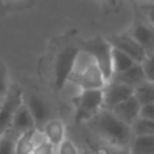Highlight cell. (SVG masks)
I'll list each match as a JSON object with an SVG mask.
<instances>
[{"label": "cell", "mask_w": 154, "mask_h": 154, "mask_svg": "<svg viewBox=\"0 0 154 154\" xmlns=\"http://www.w3.org/2000/svg\"><path fill=\"white\" fill-rule=\"evenodd\" d=\"M69 81L75 82L81 91L104 89L108 84L95 60L84 50H80L77 54Z\"/></svg>", "instance_id": "1"}, {"label": "cell", "mask_w": 154, "mask_h": 154, "mask_svg": "<svg viewBox=\"0 0 154 154\" xmlns=\"http://www.w3.org/2000/svg\"><path fill=\"white\" fill-rule=\"evenodd\" d=\"M95 127L101 137L116 146H126L133 139V128L118 119L108 109H100L95 116Z\"/></svg>", "instance_id": "2"}, {"label": "cell", "mask_w": 154, "mask_h": 154, "mask_svg": "<svg viewBox=\"0 0 154 154\" xmlns=\"http://www.w3.org/2000/svg\"><path fill=\"white\" fill-rule=\"evenodd\" d=\"M82 50L95 60V62L97 64V66L100 68V70L106 77L107 82L111 81L112 77H114V72H112V48L108 43V41L101 37H96L93 39L84 42Z\"/></svg>", "instance_id": "3"}, {"label": "cell", "mask_w": 154, "mask_h": 154, "mask_svg": "<svg viewBox=\"0 0 154 154\" xmlns=\"http://www.w3.org/2000/svg\"><path fill=\"white\" fill-rule=\"evenodd\" d=\"M79 51V49L69 46L58 53L56 58V64H54V87H56V89H62L65 84L69 81Z\"/></svg>", "instance_id": "4"}, {"label": "cell", "mask_w": 154, "mask_h": 154, "mask_svg": "<svg viewBox=\"0 0 154 154\" xmlns=\"http://www.w3.org/2000/svg\"><path fill=\"white\" fill-rule=\"evenodd\" d=\"M104 108V93L103 89H92V91H81L77 97V114L76 120L89 119L93 114L99 112Z\"/></svg>", "instance_id": "5"}, {"label": "cell", "mask_w": 154, "mask_h": 154, "mask_svg": "<svg viewBox=\"0 0 154 154\" xmlns=\"http://www.w3.org/2000/svg\"><path fill=\"white\" fill-rule=\"evenodd\" d=\"M23 103V93L18 87L12 88V91L4 96L3 104L0 107V137L5 135L11 128L14 115L19 106Z\"/></svg>", "instance_id": "6"}, {"label": "cell", "mask_w": 154, "mask_h": 154, "mask_svg": "<svg viewBox=\"0 0 154 154\" xmlns=\"http://www.w3.org/2000/svg\"><path fill=\"white\" fill-rule=\"evenodd\" d=\"M107 41L114 49H118V50L123 51L125 54H127L137 64H142L145 61V58L147 57L145 50L131 38V35H115V37L108 38Z\"/></svg>", "instance_id": "7"}, {"label": "cell", "mask_w": 154, "mask_h": 154, "mask_svg": "<svg viewBox=\"0 0 154 154\" xmlns=\"http://www.w3.org/2000/svg\"><path fill=\"white\" fill-rule=\"evenodd\" d=\"M104 93V108L111 111L120 103L127 100L134 95V89L127 85H123L116 81H109L103 89Z\"/></svg>", "instance_id": "8"}, {"label": "cell", "mask_w": 154, "mask_h": 154, "mask_svg": "<svg viewBox=\"0 0 154 154\" xmlns=\"http://www.w3.org/2000/svg\"><path fill=\"white\" fill-rule=\"evenodd\" d=\"M23 103L26 104V107L29 108L32 119H34L35 127H37L38 130H42L43 126L51 119L50 118V108H49L48 103L43 101L39 96L34 95V93L27 95L26 99L23 100Z\"/></svg>", "instance_id": "9"}, {"label": "cell", "mask_w": 154, "mask_h": 154, "mask_svg": "<svg viewBox=\"0 0 154 154\" xmlns=\"http://www.w3.org/2000/svg\"><path fill=\"white\" fill-rule=\"evenodd\" d=\"M130 35L147 56L154 53V27L149 22H138Z\"/></svg>", "instance_id": "10"}, {"label": "cell", "mask_w": 154, "mask_h": 154, "mask_svg": "<svg viewBox=\"0 0 154 154\" xmlns=\"http://www.w3.org/2000/svg\"><path fill=\"white\" fill-rule=\"evenodd\" d=\"M141 108L142 106L139 104V101L135 99V96H131L127 100H125L123 103H120L119 106H116L115 108L111 109V112L120 119L122 122H125L126 125L133 126L137 122V119L141 115Z\"/></svg>", "instance_id": "11"}, {"label": "cell", "mask_w": 154, "mask_h": 154, "mask_svg": "<svg viewBox=\"0 0 154 154\" xmlns=\"http://www.w3.org/2000/svg\"><path fill=\"white\" fill-rule=\"evenodd\" d=\"M35 127V122L32 119L31 114H30L29 108L26 107V104L22 103L19 106V108L16 109L15 115H14L12 123H11V130H14L15 133H18L19 135L24 133L32 131Z\"/></svg>", "instance_id": "12"}, {"label": "cell", "mask_w": 154, "mask_h": 154, "mask_svg": "<svg viewBox=\"0 0 154 154\" xmlns=\"http://www.w3.org/2000/svg\"><path fill=\"white\" fill-rule=\"evenodd\" d=\"M111 81L120 82V84L127 85V87L135 89V88H138L139 85L143 84V82L146 81V77H145L142 65L135 64L128 70H126L125 73H120V75H118V76H114V79H112Z\"/></svg>", "instance_id": "13"}, {"label": "cell", "mask_w": 154, "mask_h": 154, "mask_svg": "<svg viewBox=\"0 0 154 154\" xmlns=\"http://www.w3.org/2000/svg\"><path fill=\"white\" fill-rule=\"evenodd\" d=\"M46 137V141L57 147L66 137H65V127L58 119H50L42 128Z\"/></svg>", "instance_id": "14"}, {"label": "cell", "mask_w": 154, "mask_h": 154, "mask_svg": "<svg viewBox=\"0 0 154 154\" xmlns=\"http://www.w3.org/2000/svg\"><path fill=\"white\" fill-rule=\"evenodd\" d=\"M135 64L137 62L134 61V60H131L127 54H125L123 51L112 48V72H114V76L125 73L126 70H128ZM112 79H114V77H112Z\"/></svg>", "instance_id": "15"}, {"label": "cell", "mask_w": 154, "mask_h": 154, "mask_svg": "<svg viewBox=\"0 0 154 154\" xmlns=\"http://www.w3.org/2000/svg\"><path fill=\"white\" fill-rule=\"evenodd\" d=\"M133 154H154V135L134 137L131 141Z\"/></svg>", "instance_id": "16"}, {"label": "cell", "mask_w": 154, "mask_h": 154, "mask_svg": "<svg viewBox=\"0 0 154 154\" xmlns=\"http://www.w3.org/2000/svg\"><path fill=\"white\" fill-rule=\"evenodd\" d=\"M134 96L142 107L154 103V82L145 81L134 89Z\"/></svg>", "instance_id": "17"}, {"label": "cell", "mask_w": 154, "mask_h": 154, "mask_svg": "<svg viewBox=\"0 0 154 154\" xmlns=\"http://www.w3.org/2000/svg\"><path fill=\"white\" fill-rule=\"evenodd\" d=\"M32 131L20 134V135L15 139V154H32V152H34Z\"/></svg>", "instance_id": "18"}, {"label": "cell", "mask_w": 154, "mask_h": 154, "mask_svg": "<svg viewBox=\"0 0 154 154\" xmlns=\"http://www.w3.org/2000/svg\"><path fill=\"white\" fill-rule=\"evenodd\" d=\"M134 137H152L154 135V122L145 118H138L131 126Z\"/></svg>", "instance_id": "19"}, {"label": "cell", "mask_w": 154, "mask_h": 154, "mask_svg": "<svg viewBox=\"0 0 154 154\" xmlns=\"http://www.w3.org/2000/svg\"><path fill=\"white\" fill-rule=\"evenodd\" d=\"M141 65H142V68H143V73H145V77H146V81L154 82V53L147 56Z\"/></svg>", "instance_id": "20"}, {"label": "cell", "mask_w": 154, "mask_h": 154, "mask_svg": "<svg viewBox=\"0 0 154 154\" xmlns=\"http://www.w3.org/2000/svg\"><path fill=\"white\" fill-rule=\"evenodd\" d=\"M0 154H15V141L8 134L0 137Z\"/></svg>", "instance_id": "21"}, {"label": "cell", "mask_w": 154, "mask_h": 154, "mask_svg": "<svg viewBox=\"0 0 154 154\" xmlns=\"http://www.w3.org/2000/svg\"><path fill=\"white\" fill-rule=\"evenodd\" d=\"M57 150H58V154H80L77 146L68 138H65L64 141L57 146Z\"/></svg>", "instance_id": "22"}, {"label": "cell", "mask_w": 154, "mask_h": 154, "mask_svg": "<svg viewBox=\"0 0 154 154\" xmlns=\"http://www.w3.org/2000/svg\"><path fill=\"white\" fill-rule=\"evenodd\" d=\"M8 93V76L5 65L0 61V96L4 97Z\"/></svg>", "instance_id": "23"}, {"label": "cell", "mask_w": 154, "mask_h": 154, "mask_svg": "<svg viewBox=\"0 0 154 154\" xmlns=\"http://www.w3.org/2000/svg\"><path fill=\"white\" fill-rule=\"evenodd\" d=\"M54 149H56V147H54L51 143L45 142V143H42L41 146L35 147L32 154H54Z\"/></svg>", "instance_id": "24"}, {"label": "cell", "mask_w": 154, "mask_h": 154, "mask_svg": "<svg viewBox=\"0 0 154 154\" xmlns=\"http://www.w3.org/2000/svg\"><path fill=\"white\" fill-rule=\"evenodd\" d=\"M139 118H145V119H149V120H153L154 122V103L142 107Z\"/></svg>", "instance_id": "25"}, {"label": "cell", "mask_w": 154, "mask_h": 154, "mask_svg": "<svg viewBox=\"0 0 154 154\" xmlns=\"http://www.w3.org/2000/svg\"><path fill=\"white\" fill-rule=\"evenodd\" d=\"M146 15H147V19H149V23L154 27V3L153 4H149L146 8Z\"/></svg>", "instance_id": "26"}, {"label": "cell", "mask_w": 154, "mask_h": 154, "mask_svg": "<svg viewBox=\"0 0 154 154\" xmlns=\"http://www.w3.org/2000/svg\"><path fill=\"white\" fill-rule=\"evenodd\" d=\"M3 100H4V97H3V96H0V107H2V104H3Z\"/></svg>", "instance_id": "27"}, {"label": "cell", "mask_w": 154, "mask_h": 154, "mask_svg": "<svg viewBox=\"0 0 154 154\" xmlns=\"http://www.w3.org/2000/svg\"><path fill=\"white\" fill-rule=\"evenodd\" d=\"M115 154H120V153H115Z\"/></svg>", "instance_id": "28"}]
</instances>
